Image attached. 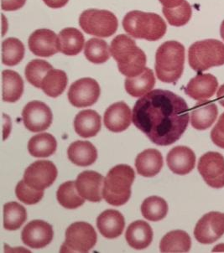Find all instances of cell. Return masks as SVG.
Listing matches in <instances>:
<instances>
[{
    "label": "cell",
    "mask_w": 224,
    "mask_h": 253,
    "mask_svg": "<svg viewBox=\"0 0 224 253\" xmlns=\"http://www.w3.org/2000/svg\"><path fill=\"white\" fill-rule=\"evenodd\" d=\"M159 1L165 8H174L180 6L185 0H159Z\"/></svg>",
    "instance_id": "cell-43"
},
{
    "label": "cell",
    "mask_w": 224,
    "mask_h": 253,
    "mask_svg": "<svg viewBox=\"0 0 224 253\" xmlns=\"http://www.w3.org/2000/svg\"><path fill=\"white\" fill-rule=\"evenodd\" d=\"M188 106L172 91L156 89L145 94L133 108V124L156 145L180 139L188 126Z\"/></svg>",
    "instance_id": "cell-1"
},
{
    "label": "cell",
    "mask_w": 224,
    "mask_h": 253,
    "mask_svg": "<svg viewBox=\"0 0 224 253\" xmlns=\"http://www.w3.org/2000/svg\"><path fill=\"white\" fill-rule=\"evenodd\" d=\"M163 157L160 151L149 149L138 154L136 158L135 167L140 175L154 177L160 173L163 167Z\"/></svg>",
    "instance_id": "cell-24"
},
{
    "label": "cell",
    "mask_w": 224,
    "mask_h": 253,
    "mask_svg": "<svg viewBox=\"0 0 224 253\" xmlns=\"http://www.w3.org/2000/svg\"><path fill=\"white\" fill-rule=\"evenodd\" d=\"M123 27L134 38L156 42L166 34L167 26L159 14L139 10L130 11L123 20Z\"/></svg>",
    "instance_id": "cell-4"
},
{
    "label": "cell",
    "mask_w": 224,
    "mask_h": 253,
    "mask_svg": "<svg viewBox=\"0 0 224 253\" xmlns=\"http://www.w3.org/2000/svg\"><path fill=\"white\" fill-rule=\"evenodd\" d=\"M43 1L50 8H60L66 5L69 0H43Z\"/></svg>",
    "instance_id": "cell-42"
},
{
    "label": "cell",
    "mask_w": 224,
    "mask_h": 253,
    "mask_svg": "<svg viewBox=\"0 0 224 253\" xmlns=\"http://www.w3.org/2000/svg\"><path fill=\"white\" fill-rule=\"evenodd\" d=\"M189 65L196 72H202L224 65V44L218 40L195 42L188 50Z\"/></svg>",
    "instance_id": "cell-6"
},
{
    "label": "cell",
    "mask_w": 224,
    "mask_h": 253,
    "mask_svg": "<svg viewBox=\"0 0 224 253\" xmlns=\"http://www.w3.org/2000/svg\"><path fill=\"white\" fill-rule=\"evenodd\" d=\"M219 109L215 103L206 100L199 101L191 111V124L194 128L206 130L216 121Z\"/></svg>",
    "instance_id": "cell-21"
},
{
    "label": "cell",
    "mask_w": 224,
    "mask_h": 253,
    "mask_svg": "<svg viewBox=\"0 0 224 253\" xmlns=\"http://www.w3.org/2000/svg\"><path fill=\"white\" fill-rule=\"evenodd\" d=\"M197 169L204 181L212 188L224 187V158L218 152H208L200 158Z\"/></svg>",
    "instance_id": "cell-9"
},
{
    "label": "cell",
    "mask_w": 224,
    "mask_h": 253,
    "mask_svg": "<svg viewBox=\"0 0 224 253\" xmlns=\"http://www.w3.org/2000/svg\"><path fill=\"white\" fill-rule=\"evenodd\" d=\"M219 83L216 77L212 74H198L193 77L185 86V92L187 96L197 101H203L216 92Z\"/></svg>",
    "instance_id": "cell-18"
},
{
    "label": "cell",
    "mask_w": 224,
    "mask_h": 253,
    "mask_svg": "<svg viewBox=\"0 0 224 253\" xmlns=\"http://www.w3.org/2000/svg\"><path fill=\"white\" fill-rule=\"evenodd\" d=\"M191 247V237L185 231L180 230L170 231L160 243L161 253H187Z\"/></svg>",
    "instance_id": "cell-28"
},
{
    "label": "cell",
    "mask_w": 224,
    "mask_h": 253,
    "mask_svg": "<svg viewBox=\"0 0 224 253\" xmlns=\"http://www.w3.org/2000/svg\"><path fill=\"white\" fill-rule=\"evenodd\" d=\"M131 110L125 102H119L111 105L104 113V125L111 132L125 131L131 124Z\"/></svg>",
    "instance_id": "cell-19"
},
{
    "label": "cell",
    "mask_w": 224,
    "mask_h": 253,
    "mask_svg": "<svg viewBox=\"0 0 224 253\" xmlns=\"http://www.w3.org/2000/svg\"><path fill=\"white\" fill-rule=\"evenodd\" d=\"M52 66L47 61L43 60H33L27 64L25 67V77L31 85L36 88H42V81L50 70Z\"/></svg>",
    "instance_id": "cell-37"
},
{
    "label": "cell",
    "mask_w": 224,
    "mask_h": 253,
    "mask_svg": "<svg viewBox=\"0 0 224 253\" xmlns=\"http://www.w3.org/2000/svg\"><path fill=\"white\" fill-rule=\"evenodd\" d=\"M15 195L23 203L35 205L42 201L44 196V190L34 189L29 186L25 180H20L15 188Z\"/></svg>",
    "instance_id": "cell-39"
},
{
    "label": "cell",
    "mask_w": 224,
    "mask_h": 253,
    "mask_svg": "<svg viewBox=\"0 0 224 253\" xmlns=\"http://www.w3.org/2000/svg\"><path fill=\"white\" fill-rule=\"evenodd\" d=\"M57 148V143L54 136L50 133H40L29 141L28 150L32 156L36 158H46L52 155Z\"/></svg>",
    "instance_id": "cell-30"
},
{
    "label": "cell",
    "mask_w": 224,
    "mask_h": 253,
    "mask_svg": "<svg viewBox=\"0 0 224 253\" xmlns=\"http://www.w3.org/2000/svg\"><path fill=\"white\" fill-rule=\"evenodd\" d=\"M79 25L87 34L106 38L116 32L119 22L112 12L91 8L81 14Z\"/></svg>",
    "instance_id": "cell-7"
},
{
    "label": "cell",
    "mask_w": 224,
    "mask_h": 253,
    "mask_svg": "<svg viewBox=\"0 0 224 253\" xmlns=\"http://www.w3.org/2000/svg\"><path fill=\"white\" fill-rule=\"evenodd\" d=\"M97 233L89 223L78 221L72 224L66 231V240L61 253H88L97 243Z\"/></svg>",
    "instance_id": "cell-8"
},
{
    "label": "cell",
    "mask_w": 224,
    "mask_h": 253,
    "mask_svg": "<svg viewBox=\"0 0 224 253\" xmlns=\"http://www.w3.org/2000/svg\"><path fill=\"white\" fill-rule=\"evenodd\" d=\"M27 219L25 207L17 202H8L3 207V226L8 231L20 228Z\"/></svg>",
    "instance_id": "cell-33"
},
{
    "label": "cell",
    "mask_w": 224,
    "mask_h": 253,
    "mask_svg": "<svg viewBox=\"0 0 224 253\" xmlns=\"http://www.w3.org/2000/svg\"><path fill=\"white\" fill-rule=\"evenodd\" d=\"M125 226L124 215L115 210H107L98 215L97 219L98 231L108 239H114L122 235Z\"/></svg>",
    "instance_id": "cell-20"
},
{
    "label": "cell",
    "mask_w": 224,
    "mask_h": 253,
    "mask_svg": "<svg viewBox=\"0 0 224 253\" xmlns=\"http://www.w3.org/2000/svg\"><path fill=\"white\" fill-rule=\"evenodd\" d=\"M104 178L95 171L88 170L81 173L76 180L78 192L83 198L91 202L102 201Z\"/></svg>",
    "instance_id": "cell-16"
},
{
    "label": "cell",
    "mask_w": 224,
    "mask_h": 253,
    "mask_svg": "<svg viewBox=\"0 0 224 253\" xmlns=\"http://www.w3.org/2000/svg\"><path fill=\"white\" fill-rule=\"evenodd\" d=\"M29 48L34 55L49 57L60 51L58 37L55 32L47 29L34 31L29 38Z\"/></svg>",
    "instance_id": "cell-15"
},
{
    "label": "cell",
    "mask_w": 224,
    "mask_h": 253,
    "mask_svg": "<svg viewBox=\"0 0 224 253\" xmlns=\"http://www.w3.org/2000/svg\"><path fill=\"white\" fill-rule=\"evenodd\" d=\"M26 0H2L1 5L4 11H15L24 7Z\"/></svg>",
    "instance_id": "cell-41"
},
{
    "label": "cell",
    "mask_w": 224,
    "mask_h": 253,
    "mask_svg": "<svg viewBox=\"0 0 224 253\" xmlns=\"http://www.w3.org/2000/svg\"><path fill=\"white\" fill-rule=\"evenodd\" d=\"M100 93L97 81L86 77L72 83L68 91V100L75 108H87L97 102Z\"/></svg>",
    "instance_id": "cell-10"
},
{
    "label": "cell",
    "mask_w": 224,
    "mask_h": 253,
    "mask_svg": "<svg viewBox=\"0 0 224 253\" xmlns=\"http://www.w3.org/2000/svg\"><path fill=\"white\" fill-rule=\"evenodd\" d=\"M22 119L28 130L33 132H42L48 129L52 124V112L44 102L33 101L23 109Z\"/></svg>",
    "instance_id": "cell-13"
},
{
    "label": "cell",
    "mask_w": 224,
    "mask_h": 253,
    "mask_svg": "<svg viewBox=\"0 0 224 253\" xmlns=\"http://www.w3.org/2000/svg\"><path fill=\"white\" fill-rule=\"evenodd\" d=\"M185 47L180 42L170 41L161 44L155 54V73L162 83H174L182 76Z\"/></svg>",
    "instance_id": "cell-3"
},
{
    "label": "cell",
    "mask_w": 224,
    "mask_h": 253,
    "mask_svg": "<svg viewBox=\"0 0 224 253\" xmlns=\"http://www.w3.org/2000/svg\"><path fill=\"white\" fill-rule=\"evenodd\" d=\"M84 42L83 34L76 28H66L59 33V50L64 55H78L83 50Z\"/></svg>",
    "instance_id": "cell-27"
},
{
    "label": "cell",
    "mask_w": 224,
    "mask_h": 253,
    "mask_svg": "<svg viewBox=\"0 0 224 253\" xmlns=\"http://www.w3.org/2000/svg\"><path fill=\"white\" fill-rule=\"evenodd\" d=\"M125 238L131 248L136 250L145 249L152 242V228L145 221L136 220L128 227Z\"/></svg>",
    "instance_id": "cell-22"
},
{
    "label": "cell",
    "mask_w": 224,
    "mask_h": 253,
    "mask_svg": "<svg viewBox=\"0 0 224 253\" xmlns=\"http://www.w3.org/2000/svg\"><path fill=\"white\" fill-rule=\"evenodd\" d=\"M217 98L220 105L224 108V84L219 87V91L217 92Z\"/></svg>",
    "instance_id": "cell-44"
},
{
    "label": "cell",
    "mask_w": 224,
    "mask_h": 253,
    "mask_svg": "<svg viewBox=\"0 0 224 253\" xmlns=\"http://www.w3.org/2000/svg\"><path fill=\"white\" fill-rule=\"evenodd\" d=\"M224 234V213L212 211L203 215L197 223L194 236L202 244H211Z\"/></svg>",
    "instance_id": "cell-12"
},
{
    "label": "cell",
    "mask_w": 224,
    "mask_h": 253,
    "mask_svg": "<svg viewBox=\"0 0 224 253\" xmlns=\"http://www.w3.org/2000/svg\"><path fill=\"white\" fill-rule=\"evenodd\" d=\"M52 226L43 220H32L23 229L21 239L24 244L34 249H42L53 239Z\"/></svg>",
    "instance_id": "cell-14"
},
{
    "label": "cell",
    "mask_w": 224,
    "mask_h": 253,
    "mask_svg": "<svg viewBox=\"0 0 224 253\" xmlns=\"http://www.w3.org/2000/svg\"><path fill=\"white\" fill-rule=\"evenodd\" d=\"M167 165L170 169L179 175H185L193 170L196 165V155L185 146L175 147L167 154Z\"/></svg>",
    "instance_id": "cell-17"
},
{
    "label": "cell",
    "mask_w": 224,
    "mask_h": 253,
    "mask_svg": "<svg viewBox=\"0 0 224 253\" xmlns=\"http://www.w3.org/2000/svg\"><path fill=\"white\" fill-rule=\"evenodd\" d=\"M101 121V116L96 111H81L74 119L75 132L83 138L94 137L102 127Z\"/></svg>",
    "instance_id": "cell-23"
},
{
    "label": "cell",
    "mask_w": 224,
    "mask_h": 253,
    "mask_svg": "<svg viewBox=\"0 0 224 253\" xmlns=\"http://www.w3.org/2000/svg\"><path fill=\"white\" fill-rule=\"evenodd\" d=\"M162 11L170 25L176 27L186 25L191 19L192 14L190 3L185 0L177 8H167L164 7Z\"/></svg>",
    "instance_id": "cell-38"
},
{
    "label": "cell",
    "mask_w": 224,
    "mask_h": 253,
    "mask_svg": "<svg viewBox=\"0 0 224 253\" xmlns=\"http://www.w3.org/2000/svg\"><path fill=\"white\" fill-rule=\"evenodd\" d=\"M67 155L74 165L87 167L93 165L97 159V149L89 141H76L67 150Z\"/></svg>",
    "instance_id": "cell-25"
},
{
    "label": "cell",
    "mask_w": 224,
    "mask_h": 253,
    "mask_svg": "<svg viewBox=\"0 0 224 253\" xmlns=\"http://www.w3.org/2000/svg\"><path fill=\"white\" fill-rule=\"evenodd\" d=\"M25 55V46L20 40L8 38L2 43V62L8 66H16Z\"/></svg>",
    "instance_id": "cell-36"
},
{
    "label": "cell",
    "mask_w": 224,
    "mask_h": 253,
    "mask_svg": "<svg viewBox=\"0 0 224 253\" xmlns=\"http://www.w3.org/2000/svg\"><path fill=\"white\" fill-rule=\"evenodd\" d=\"M142 215L149 221L163 220L168 213V205L159 196H150L145 199L141 205Z\"/></svg>",
    "instance_id": "cell-34"
},
{
    "label": "cell",
    "mask_w": 224,
    "mask_h": 253,
    "mask_svg": "<svg viewBox=\"0 0 224 253\" xmlns=\"http://www.w3.org/2000/svg\"><path fill=\"white\" fill-rule=\"evenodd\" d=\"M125 90L134 97H139L152 90L155 85V77L152 70L146 68L142 73L125 80Z\"/></svg>",
    "instance_id": "cell-26"
},
{
    "label": "cell",
    "mask_w": 224,
    "mask_h": 253,
    "mask_svg": "<svg viewBox=\"0 0 224 253\" xmlns=\"http://www.w3.org/2000/svg\"><path fill=\"white\" fill-rule=\"evenodd\" d=\"M220 34H221V37L224 41V20L222 23L221 28H220Z\"/></svg>",
    "instance_id": "cell-45"
},
{
    "label": "cell",
    "mask_w": 224,
    "mask_h": 253,
    "mask_svg": "<svg viewBox=\"0 0 224 253\" xmlns=\"http://www.w3.org/2000/svg\"><path fill=\"white\" fill-rule=\"evenodd\" d=\"M56 198L61 207L66 209H77L83 206L85 200L77 189L76 182L67 181L61 184L56 192Z\"/></svg>",
    "instance_id": "cell-32"
},
{
    "label": "cell",
    "mask_w": 224,
    "mask_h": 253,
    "mask_svg": "<svg viewBox=\"0 0 224 253\" xmlns=\"http://www.w3.org/2000/svg\"><path fill=\"white\" fill-rule=\"evenodd\" d=\"M110 52L117 61L119 72L125 77H136L145 69V53L126 35L117 36L112 41Z\"/></svg>",
    "instance_id": "cell-2"
},
{
    "label": "cell",
    "mask_w": 224,
    "mask_h": 253,
    "mask_svg": "<svg viewBox=\"0 0 224 253\" xmlns=\"http://www.w3.org/2000/svg\"><path fill=\"white\" fill-rule=\"evenodd\" d=\"M67 83L68 78L66 72L61 70H50L42 81V91L47 96L55 98L63 93Z\"/></svg>",
    "instance_id": "cell-31"
},
{
    "label": "cell",
    "mask_w": 224,
    "mask_h": 253,
    "mask_svg": "<svg viewBox=\"0 0 224 253\" xmlns=\"http://www.w3.org/2000/svg\"><path fill=\"white\" fill-rule=\"evenodd\" d=\"M58 174L55 165L48 160H39L25 169L24 180L31 187L44 190L55 182Z\"/></svg>",
    "instance_id": "cell-11"
},
{
    "label": "cell",
    "mask_w": 224,
    "mask_h": 253,
    "mask_svg": "<svg viewBox=\"0 0 224 253\" xmlns=\"http://www.w3.org/2000/svg\"><path fill=\"white\" fill-rule=\"evenodd\" d=\"M134 179L135 173L130 165H116L108 171L104 179L103 198L114 207H120L127 203L131 196V186Z\"/></svg>",
    "instance_id": "cell-5"
},
{
    "label": "cell",
    "mask_w": 224,
    "mask_h": 253,
    "mask_svg": "<svg viewBox=\"0 0 224 253\" xmlns=\"http://www.w3.org/2000/svg\"><path fill=\"white\" fill-rule=\"evenodd\" d=\"M84 55L91 63L102 64L109 60L111 52L105 41L91 38L85 44Z\"/></svg>",
    "instance_id": "cell-35"
},
{
    "label": "cell",
    "mask_w": 224,
    "mask_h": 253,
    "mask_svg": "<svg viewBox=\"0 0 224 253\" xmlns=\"http://www.w3.org/2000/svg\"><path fill=\"white\" fill-rule=\"evenodd\" d=\"M3 78V100L7 102H15L20 99L24 92V82L19 73L5 70L2 72Z\"/></svg>",
    "instance_id": "cell-29"
},
{
    "label": "cell",
    "mask_w": 224,
    "mask_h": 253,
    "mask_svg": "<svg viewBox=\"0 0 224 253\" xmlns=\"http://www.w3.org/2000/svg\"><path fill=\"white\" fill-rule=\"evenodd\" d=\"M211 138L214 144L224 149V113L220 116L219 122L212 130Z\"/></svg>",
    "instance_id": "cell-40"
}]
</instances>
